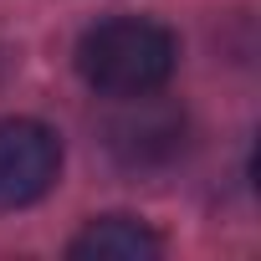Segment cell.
Here are the masks:
<instances>
[{
  "instance_id": "cell-1",
  "label": "cell",
  "mask_w": 261,
  "mask_h": 261,
  "mask_svg": "<svg viewBox=\"0 0 261 261\" xmlns=\"http://www.w3.org/2000/svg\"><path fill=\"white\" fill-rule=\"evenodd\" d=\"M179 67V41L169 26L149 16H113L97 21L77 41V72L102 97H154Z\"/></svg>"
},
{
  "instance_id": "cell-2",
  "label": "cell",
  "mask_w": 261,
  "mask_h": 261,
  "mask_svg": "<svg viewBox=\"0 0 261 261\" xmlns=\"http://www.w3.org/2000/svg\"><path fill=\"white\" fill-rule=\"evenodd\" d=\"M62 139L36 118H0V210H26L51 195Z\"/></svg>"
},
{
  "instance_id": "cell-3",
  "label": "cell",
  "mask_w": 261,
  "mask_h": 261,
  "mask_svg": "<svg viewBox=\"0 0 261 261\" xmlns=\"http://www.w3.org/2000/svg\"><path fill=\"white\" fill-rule=\"evenodd\" d=\"M159 251H164L159 230L144 225L139 215H97L67 246L72 261H154Z\"/></svg>"
},
{
  "instance_id": "cell-4",
  "label": "cell",
  "mask_w": 261,
  "mask_h": 261,
  "mask_svg": "<svg viewBox=\"0 0 261 261\" xmlns=\"http://www.w3.org/2000/svg\"><path fill=\"white\" fill-rule=\"evenodd\" d=\"M169 144V139H179V128H174V118L169 113H144V118H128V123H118L113 128V149L128 159V164H144L149 159V149L154 144Z\"/></svg>"
}]
</instances>
